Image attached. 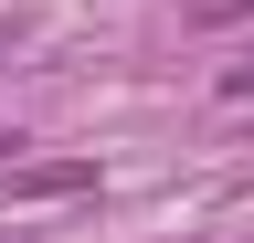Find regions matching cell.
<instances>
[{
  "label": "cell",
  "mask_w": 254,
  "mask_h": 243,
  "mask_svg": "<svg viewBox=\"0 0 254 243\" xmlns=\"http://www.w3.org/2000/svg\"><path fill=\"white\" fill-rule=\"evenodd\" d=\"M95 191V159H43V169H11V201H85Z\"/></svg>",
  "instance_id": "1"
},
{
  "label": "cell",
  "mask_w": 254,
  "mask_h": 243,
  "mask_svg": "<svg viewBox=\"0 0 254 243\" xmlns=\"http://www.w3.org/2000/svg\"><path fill=\"white\" fill-rule=\"evenodd\" d=\"M0 159H21V138H0Z\"/></svg>",
  "instance_id": "3"
},
{
  "label": "cell",
  "mask_w": 254,
  "mask_h": 243,
  "mask_svg": "<svg viewBox=\"0 0 254 243\" xmlns=\"http://www.w3.org/2000/svg\"><path fill=\"white\" fill-rule=\"evenodd\" d=\"M190 21H254V0H190Z\"/></svg>",
  "instance_id": "2"
}]
</instances>
